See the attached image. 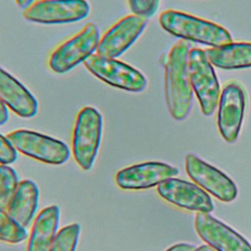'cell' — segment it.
<instances>
[{
    "label": "cell",
    "instance_id": "cell-21",
    "mask_svg": "<svg viewBox=\"0 0 251 251\" xmlns=\"http://www.w3.org/2000/svg\"><path fill=\"white\" fill-rule=\"evenodd\" d=\"M20 183L16 171L8 165H0V207L6 209Z\"/></svg>",
    "mask_w": 251,
    "mask_h": 251
},
{
    "label": "cell",
    "instance_id": "cell-19",
    "mask_svg": "<svg viewBox=\"0 0 251 251\" xmlns=\"http://www.w3.org/2000/svg\"><path fill=\"white\" fill-rule=\"evenodd\" d=\"M27 237L25 226L16 222L8 212L0 207V241L7 243H20Z\"/></svg>",
    "mask_w": 251,
    "mask_h": 251
},
{
    "label": "cell",
    "instance_id": "cell-8",
    "mask_svg": "<svg viewBox=\"0 0 251 251\" xmlns=\"http://www.w3.org/2000/svg\"><path fill=\"white\" fill-rule=\"evenodd\" d=\"M89 11L86 0H37L24 10L23 16L32 23L57 25L80 21Z\"/></svg>",
    "mask_w": 251,
    "mask_h": 251
},
{
    "label": "cell",
    "instance_id": "cell-6",
    "mask_svg": "<svg viewBox=\"0 0 251 251\" xmlns=\"http://www.w3.org/2000/svg\"><path fill=\"white\" fill-rule=\"evenodd\" d=\"M7 137L19 152L45 164L62 165L71 155L66 143L37 131L17 129Z\"/></svg>",
    "mask_w": 251,
    "mask_h": 251
},
{
    "label": "cell",
    "instance_id": "cell-7",
    "mask_svg": "<svg viewBox=\"0 0 251 251\" xmlns=\"http://www.w3.org/2000/svg\"><path fill=\"white\" fill-rule=\"evenodd\" d=\"M83 64L92 75L111 86L129 92H140L147 85L145 76L138 70L116 58L92 54Z\"/></svg>",
    "mask_w": 251,
    "mask_h": 251
},
{
    "label": "cell",
    "instance_id": "cell-25",
    "mask_svg": "<svg viewBox=\"0 0 251 251\" xmlns=\"http://www.w3.org/2000/svg\"><path fill=\"white\" fill-rule=\"evenodd\" d=\"M8 119H9V113H8L7 106L5 105V103L0 97V126L6 124Z\"/></svg>",
    "mask_w": 251,
    "mask_h": 251
},
{
    "label": "cell",
    "instance_id": "cell-27",
    "mask_svg": "<svg viewBox=\"0 0 251 251\" xmlns=\"http://www.w3.org/2000/svg\"><path fill=\"white\" fill-rule=\"evenodd\" d=\"M195 251H216V250L210 247L209 245H201L198 248H196Z\"/></svg>",
    "mask_w": 251,
    "mask_h": 251
},
{
    "label": "cell",
    "instance_id": "cell-3",
    "mask_svg": "<svg viewBox=\"0 0 251 251\" xmlns=\"http://www.w3.org/2000/svg\"><path fill=\"white\" fill-rule=\"evenodd\" d=\"M103 129V118L93 107L82 108L75 119L72 149L75 160L80 169L89 171L95 162Z\"/></svg>",
    "mask_w": 251,
    "mask_h": 251
},
{
    "label": "cell",
    "instance_id": "cell-14",
    "mask_svg": "<svg viewBox=\"0 0 251 251\" xmlns=\"http://www.w3.org/2000/svg\"><path fill=\"white\" fill-rule=\"evenodd\" d=\"M194 225L199 237L216 251H251L246 239L209 213H198Z\"/></svg>",
    "mask_w": 251,
    "mask_h": 251
},
{
    "label": "cell",
    "instance_id": "cell-16",
    "mask_svg": "<svg viewBox=\"0 0 251 251\" xmlns=\"http://www.w3.org/2000/svg\"><path fill=\"white\" fill-rule=\"evenodd\" d=\"M60 224V208L51 205L36 216L28 237L26 251H48Z\"/></svg>",
    "mask_w": 251,
    "mask_h": 251
},
{
    "label": "cell",
    "instance_id": "cell-23",
    "mask_svg": "<svg viewBox=\"0 0 251 251\" xmlns=\"http://www.w3.org/2000/svg\"><path fill=\"white\" fill-rule=\"evenodd\" d=\"M18 159V150L7 136L0 133V165H10Z\"/></svg>",
    "mask_w": 251,
    "mask_h": 251
},
{
    "label": "cell",
    "instance_id": "cell-13",
    "mask_svg": "<svg viewBox=\"0 0 251 251\" xmlns=\"http://www.w3.org/2000/svg\"><path fill=\"white\" fill-rule=\"evenodd\" d=\"M147 19L138 15H127L112 25L100 38L96 52L108 58L122 55L142 33Z\"/></svg>",
    "mask_w": 251,
    "mask_h": 251
},
{
    "label": "cell",
    "instance_id": "cell-9",
    "mask_svg": "<svg viewBox=\"0 0 251 251\" xmlns=\"http://www.w3.org/2000/svg\"><path fill=\"white\" fill-rule=\"evenodd\" d=\"M245 104L246 95L242 85L236 81L226 83L219 99L217 124L220 134L228 143L234 142L238 137Z\"/></svg>",
    "mask_w": 251,
    "mask_h": 251
},
{
    "label": "cell",
    "instance_id": "cell-12",
    "mask_svg": "<svg viewBox=\"0 0 251 251\" xmlns=\"http://www.w3.org/2000/svg\"><path fill=\"white\" fill-rule=\"evenodd\" d=\"M178 170L162 162H144L131 165L116 174V183L124 190H143L158 186L161 182L175 177Z\"/></svg>",
    "mask_w": 251,
    "mask_h": 251
},
{
    "label": "cell",
    "instance_id": "cell-4",
    "mask_svg": "<svg viewBox=\"0 0 251 251\" xmlns=\"http://www.w3.org/2000/svg\"><path fill=\"white\" fill-rule=\"evenodd\" d=\"M100 41L98 27L88 23L76 34L60 44L49 56L48 66L54 73L64 74L83 63L96 51Z\"/></svg>",
    "mask_w": 251,
    "mask_h": 251
},
{
    "label": "cell",
    "instance_id": "cell-1",
    "mask_svg": "<svg viewBox=\"0 0 251 251\" xmlns=\"http://www.w3.org/2000/svg\"><path fill=\"white\" fill-rule=\"evenodd\" d=\"M190 44L183 39L171 48L164 75L165 98L168 110L176 121L186 118L192 106L193 90L188 75V53Z\"/></svg>",
    "mask_w": 251,
    "mask_h": 251
},
{
    "label": "cell",
    "instance_id": "cell-11",
    "mask_svg": "<svg viewBox=\"0 0 251 251\" xmlns=\"http://www.w3.org/2000/svg\"><path fill=\"white\" fill-rule=\"evenodd\" d=\"M157 192L165 201L180 209L198 213H210L214 205L209 194L196 183L171 177L157 186Z\"/></svg>",
    "mask_w": 251,
    "mask_h": 251
},
{
    "label": "cell",
    "instance_id": "cell-26",
    "mask_svg": "<svg viewBox=\"0 0 251 251\" xmlns=\"http://www.w3.org/2000/svg\"><path fill=\"white\" fill-rule=\"evenodd\" d=\"M16 2H17V4H18L21 8H23V9L25 10V9H26L32 2H34V0H16Z\"/></svg>",
    "mask_w": 251,
    "mask_h": 251
},
{
    "label": "cell",
    "instance_id": "cell-15",
    "mask_svg": "<svg viewBox=\"0 0 251 251\" xmlns=\"http://www.w3.org/2000/svg\"><path fill=\"white\" fill-rule=\"evenodd\" d=\"M0 97L5 105L22 118H32L38 110L36 98L12 75L0 67Z\"/></svg>",
    "mask_w": 251,
    "mask_h": 251
},
{
    "label": "cell",
    "instance_id": "cell-18",
    "mask_svg": "<svg viewBox=\"0 0 251 251\" xmlns=\"http://www.w3.org/2000/svg\"><path fill=\"white\" fill-rule=\"evenodd\" d=\"M204 53L212 66L223 70L251 67V42H230L220 47L206 48Z\"/></svg>",
    "mask_w": 251,
    "mask_h": 251
},
{
    "label": "cell",
    "instance_id": "cell-17",
    "mask_svg": "<svg viewBox=\"0 0 251 251\" xmlns=\"http://www.w3.org/2000/svg\"><path fill=\"white\" fill-rule=\"evenodd\" d=\"M38 200L39 189L36 183L30 179H24L20 181L5 210L16 222L26 227L34 218Z\"/></svg>",
    "mask_w": 251,
    "mask_h": 251
},
{
    "label": "cell",
    "instance_id": "cell-2",
    "mask_svg": "<svg viewBox=\"0 0 251 251\" xmlns=\"http://www.w3.org/2000/svg\"><path fill=\"white\" fill-rule=\"evenodd\" d=\"M159 23L166 31L186 41L199 42L211 47L232 42L229 32L225 27L184 12L166 10L159 16Z\"/></svg>",
    "mask_w": 251,
    "mask_h": 251
},
{
    "label": "cell",
    "instance_id": "cell-20",
    "mask_svg": "<svg viewBox=\"0 0 251 251\" xmlns=\"http://www.w3.org/2000/svg\"><path fill=\"white\" fill-rule=\"evenodd\" d=\"M80 229V225L77 223L62 227L57 232L48 251H75Z\"/></svg>",
    "mask_w": 251,
    "mask_h": 251
},
{
    "label": "cell",
    "instance_id": "cell-5",
    "mask_svg": "<svg viewBox=\"0 0 251 251\" xmlns=\"http://www.w3.org/2000/svg\"><path fill=\"white\" fill-rule=\"evenodd\" d=\"M188 75L201 112L206 116L212 115L219 104L221 89L213 66L207 59L204 50L200 48L189 50Z\"/></svg>",
    "mask_w": 251,
    "mask_h": 251
},
{
    "label": "cell",
    "instance_id": "cell-22",
    "mask_svg": "<svg viewBox=\"0 0 251 251\" xmlns=\"http://www.w3.org/2000/svg\"><path fill=\"white\" fill-rule=\"evenodd\" d=\"M129 8L134 15L145 18L151 17L157 10L160 0H127Z\"/></svg>",
    "mask_w": 251,
    "mask_h": 251
},
{
    "label": "cell",
    "instance_id": "cell-24",
    "mask_svg": "<svg viewBox=\"0 0 251 251\" xmlns=\"http://www.w3.org/2000/svg\"><path fill=\"white\" fill-rule=\"evenodd\" d=\"M196 247L189 243H177L166 251H195Z\"/></svg>",
    "mask_w": 251,
    "mask_h": 251
},
{
    "label": "cell",
    "instance_id": "cell-10",
    "mask_svg": "<svg viewBox=\"0 0 251 251\" xmlns=\"http://www.w3.org/2000/svg\"><path fill=\"white\" fill-rule=\"evenodd\" d=\"M185 171L188 176L207 193L223 202H231L236 198L235 183L222 171L204 162L194 154L185 157Z\"/></svg>",
    "mask_w": 251,
    "mask_h": 251
}]
</instances>
